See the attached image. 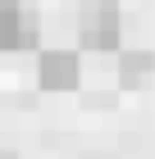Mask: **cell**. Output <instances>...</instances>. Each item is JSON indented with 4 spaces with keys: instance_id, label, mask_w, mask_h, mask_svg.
<instances>
[{
    "instance_id": "cell-2",
    "label": "cell",
    "mask_w": 155,
    "mask_h": 159,
    "mask_svg": "<svg viewBox=\"0 0 155 159\" xmlns=\"http://www.w3.org/2000/svg\"><path fill=\"white\" fill-rule=\"evenodd\" d=\"M82 46L100 50V55H114L123 46V18H119V0H100L96 14L82 23Z\"/></svg>"
},
{
    "instance_id": "cell-4",
    "label": "cell",
    "mask_w": 155,
    "mask_h": 159,
    "mask_svg": "<svg viewBox=\"0 0 155 159\" xmlns=\"http://www.w3.org/2000/svg\"><path fill=\"white\" fill-rule=\"evenodd\" d=\"M155 68V55L151 50H119V77L123 86H142Z\"/></svg>"
},
{
    "instance_id": "cell-3",
    "label": "cell",
    "mask_w": 155,
    "mask_h": 159,
    "mask_svg": "<svg viewBox=\"0 0 155 159\" xmlns=\"http://www.w3.org/2000/svg\"><path fill=\"white\" fill-rule=\"evenodd\" d=\"M36 77L46 91H73L78 77H82V64L73 50H41V64H36Z\"/></svg>"
},
{
    "instance_id": "cell-1",
    "label": "cell",
    "mask_w": 155,
    "mask_h": 159,
    "mask_svg": "<svg viewBox=\"0 0 155 159\" xmlns=\"http://www.w3.org/2000/svg\"><path fill=\"white\" fill-rule=\"evenodd\" d=\"M41 23L27 0H0V46L5 50H36Z\"/></svg>"
},
{
    "instance_id": "cell-5",
    "label": "cell",
    "mask_w": 155,
    "mask_h": 159,
    "mask_svg": "<svg viewBox=\"0 0 155 159\" xmlns=\"http://www.w3.org/2000/svg\"><path fill=\"white\" fill-rule=\"evenodd\" d=\"M0 159H9V155H0Z\"/></svg>"
}]
</instances>
